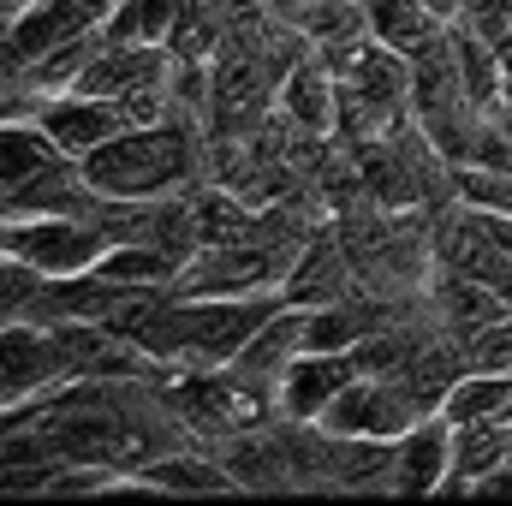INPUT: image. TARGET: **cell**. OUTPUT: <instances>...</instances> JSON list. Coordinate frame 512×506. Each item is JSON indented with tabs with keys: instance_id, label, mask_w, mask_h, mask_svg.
<instances>
[{
	"instance_id": "7402d4cb",
	"label": "cell",
	"mask_w": 512,
	"mask_h": 506,
	"mask_svg": "<svg viewBox=\"0 0 512 506\" xmlns=\"http://www.w3.org/2000/svg\"><path fill=\"white\" fill-rule=\"evenodd\" d=\"M429 6H435V12H441V18H447V24H453V18H459V0H429Z\"/></svg>"
},
{
	"instance_id": "7a4b0ae2",
	"label": "cell",
	"mask_w": 512,
	"mask_h": 506,
	"mask_svg": "<svg viewBox=\"0 0 512 506\" xmlns=\"http://www.w3.org/2000/svg\"><path fill=\"white\" fill-rule=\"evenodd\" d=\"M0 251L60 280V274L96 268L108 251V233L84 215H18V221H0Z\"/></svg>"
},
{
	"instance_id": "ffe728a7",
	"label": "cell",
	"mask_w": 512,
	"mask_h": 506,
	"mask_svg": "<svg viewBox=\"0 0 512 506\" xmlns=\"http://www.w3.org/2000/svg\"><path fill=\"white\" fill-rule=\"evenodd\" d=\"M489 120H495V131H501V137L512 143V96H501V102L489 108Z\"/></svg>"
},
{
	"instance_id": "30bf717a",
	"label": "cell",
	"mask_w": 512,
	"mask_h": 506,
	"mask_svg": "<svg viewBox=\"0 0 512 506\" xmlns=\"http://www.w3.org/2000/svg\"><path fill=\"white\" fill-rule=\"evenodd\" d=\"M274 108H280L298 131H310V137H334V131H340V78L304 48V54L292 60V72L280 78Z\"/></svg>"
},
{
	"instance_id": "2e32d148",
	"label": "cell",
	"mask_w": 512,
	"mask_h": 506,
	"mask_svg": "<svg viewBox=\"0 0 512 506\" xmlns=\"http://www.w3.org/2000/svg\"><path fill=\"white\" fill-rule=\"evenodd\" d=\"M48 161H60V149H54V137L36 126V120H0V191L24 185Z\"/></svg>"
},
{
	"instance_id": "44dd1931",
	"label": "cell",
	"mask_w": 512,
	"mask_h": 506,
	"mask_svg": "<svg viewBox=\"0 0 512 506\" xmlns=\"http://www.w3.org/2000/svg\"><path fill=\"white\" fill-rule=\"evenodd\" d=\"M495 54H501V72H507V84H512V30L495 42ZM507 96H512V90H507Z\"/></svg>"
},
{
	"instance_id": "9c48e42d",
	"label": "cell",
	"mask_w": 512,
	"mask_h": 506,
	"mask_svg": "<svg viewBox=\"0 0 512 506\" xmlns=\"http://www.w3.org/2000/svg\"><path fill=\"white\" fill-rule=\"evenodd\" d=\"M304 352H310V304H280L251 340H245V352L233 358V370H245V376L262 381V387H280V376H286Z\"/></svg>"
},
{
	"instance_id": "6da1fadb",
	"label": "cell",
	"mask_w": 512,
	"mask_h": 506,
	"mask_svg": "<svg viewBox=\"0 0 512 506\" xmlns=\"http://www.w3.org/2000/svg\"><path fill=\"white\" fill-rule=\"evenodd\" d=\"M84 179L102 197H173L191 191L197 179H209V120L173 114L161 126H131L108 137L102 149H90Z\"/></svg>"
},
{
	"instance_id": "d6986e66",
	"label": "cell",
	"mask_w": 512,
	"mask_h": 506,
	"mask_svg": "<svg viewBox=\"0 0 512 506\" xmlns=\"http://www.w3.org/2000/svg\"><path fill=\"white\" fill-rule=\"evenodd\" d=\"M453 24H465V30L501 42L512 30V0H459V18H453Z\"/></svg>"
},
{
	"instance_id": "ba28073f",
	"label": "cell",
	"mask_w": 512,
	"mask_h": 506,
	"mask_svg": "<svg viewBox=\"0 0 512 506\" xmlns=\"http://www.w3.org/2000/svg\"><path fill=\"white\" fill-rule=\"evenodd\" d=\"M453 441H459V429H453L441 411L417 417V423L393 441V447H399V459H393V489H399V495L447 489V477H453Z\"/></svg>"
},
{
	"instance_id": "4fadbf2b",
	"label": "cell",
	"mask_w": 512,
	"mask_h": 506,
	"mask_svg": "<svg viewBox=\"0 0 512 506\" xmlns=\"http://www.w3.org/2000/svg\"><path fill=\"white\" fill-rule=\"evenodd\" d=\"M441 417L453 429H477V423H512V376L495 370H465L441 393Z\"/></svg>"
},
{
	"instance_id": "5b68a950",
	"label": "cell",
	"mask_w": 512,
	"mask_h": 506,
	"mask_svg": "<svg viewBox=\"0 0 512 506\" xmlns=\"http://www.w3.org/2000/svg\"><path fill=\"white\" fill-rule=\"evenodd\" d=\"M0 381L12 399H36L60 381H72V364H66V346H60V328L48 322H6L0 328Z\"/></svg>"
},
{
	"instance_id": "3957f363",
	"label": "cell",
	"mask_w": 512,
	"mask_h": 506,
	"mask_svg": "<svg viewBox=\"0 0 512 506\" xmlns=\"http://www.w3.org/2000/svg\"><path fill=\"white\" fill-rule=\"evenodd\" d=\"M435 405L417 393V387H405L399 376H364L352 381L328 411H322V429H334V435H376V441H399L417 417H429Z\"/></svg>"
},
{
	"instance_id": "52a82bcc",
	"label": "cell",
	"mask_w": 512,
	"mask_h": 506,
	"mask_svg": "<svg viewBox=\"0 0 512 506\" xmlns=\"http://www.w3.org/2000/svg\"><path fill=\"white\" fill-rule=\"evenodd\" d=\"M358 376H364L358 352H304V358L280 376V387H274L280 417H286V423H322V411H328Z\"/></svg>"
},
{
	"instance_id": "ac0fdd59",
	"label": "cell",
	"mask_w": 512,
	"mask_h": 506,
	"mask_svg": "<svg viewBox=\"0 0 512 506\" xmlns=\"http://www.w3.org/2000/svg\"><path fill=\"white\" fill-rule=\"evenodd\" d=\"M465 370H495V376H512V316L489 322L477 340H465Z\"/></svg>"
},
{
	"instance_id": "7c38bea8",
	"label": "cell",
	"mask_w": 512,
	"mask_h": 506,
	"mask_svg": "<svg viewBox=\"0 0 512 506\" xmlns=\"http://www.w3.org/2000/svg\"><path fill=\"white\" fill-rule=\"evenodd\" d=\"M120 489H161V495H209V489H239L233 483V471H227V459L209 447V453H197V447H179V453H161V459H143V465H131L126 477H120Z\"/></svg>"
},
{
	"instance_id": "8fae6325",
	"label": "cell",
	"mask_w": 512,
	"mask_h": 506,
	"mask_svg": "<svg viewBox=\"0 0 512 506\" xmlns=\"http://www.w3.org/2000/svg\"><path fill=\"white\" fill-rule=\"evenodd\" d=\"M429 310H435V322H441L459 346L477 340L489 322L512 316V304L495 286H483V280H471V274H453V268H435V280H429Z\"/></svg>"
},
{
	"instance_id": "9a60e30c",
	"label": "cell",
	"mask_w": 512,
	"mask_h": 506,
	"mask_svg": "<svg viewBox=\"0 0 512 506\" xmlns=\"http://www.w3.org/2000/svg\"><path fill=\"white\" fill-rule=\"evenodd\" d=\"M447 197H453L459 209L512 215V167H489V161H447Z\"/></svg>"
},
{
	"instance_id": "e0dca14e",
	"label": "cell",
	"mask_w": 512,
	"mask_h": 506,
	"mask_svg": "<svg viewBox=\"0 0 512 506\" xmlns=\"http://www.w3.org/2000/svg\"><path fill=\"white\" fill-rule=\"evenodd\" d=\"M173 18H179V0H114L102 30L114 42H167Z\"/></svg>"
},
{
	"instance_id": "603a6c76",
	"label": "cell",
	"mask_w": 512,
	"mask_h": 506,
	"mask_svg": "<svg viewBox=\"0 0 512 506\" xmlns=\"http://www.w3.org/2000/svg\"><path fill=\"white\" fill-rule=\"evenodd\" d=\"M6 405H12V393H6V381H0V411H6Z\"/></svg>"
},
{
	"instance_id": "5bb4252c",
	"label": "cell",
	"mask_w": 512,
	"mask_h": 506,
	"mask_svg": "<svg viewBox=\"0 0 512 506\" xmlns=\"http://www.w3.org/2000/svg\"><path fill=\"white\" fill-rule=\"evenodd\" d=\"M364 12H370V30H376V42L399 48L405 60H411L423 42H435V36L447 30V18H441L429 0H364Z\"/></svg>"
},
{
	"instance_id": "8992f818",
	"label": "cell",
	"mask_w": 512,
	"mask_h": 506,
	"mask_svg": "<svg viewBox=\"0 0 512 506\" xmlns=\"http://www.w3.org/2000/svg\"><path fill=\"white\" fill-rule=\"evenodd\" d=\"M36 126L54 137V149H60V155L84 161V155H90V149H102L108 137L131 131V120H126V108H120V102H108V96L60 90V96H42V108H36Z\"/></svg>"
},
{
	"instance_id": "277c9868",
	"label": "cell",
	"mask_w": 512,
	"mask_h": 506,
	"mask_svg": "<svg viewBox=\"0 0 512 506\" xmlns=\"http://www.w3.org/2000/svg\"><path fill=\"white\" fill-rule=\"evenodd\" d=\"M280 280L286 268L256 239H245V245H203L185 262L179 292L185 298H256V292H280Z\"/></svg>"
}]
</instances>
